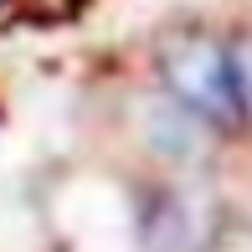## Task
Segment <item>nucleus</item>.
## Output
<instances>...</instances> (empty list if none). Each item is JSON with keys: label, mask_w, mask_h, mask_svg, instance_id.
I'll use <instances>...</instances> for the list:
<instances>
[{"label": "nucleus", "mask_w": 252, "mask_h": 252, "mask_svg": "<svg viewBox=\"0 0 252 252\" xmlns=\"http://www.w3.org/2000/svg\"><path fill=\"white\" fill-rule=\"evenodd\" d=\"M159 72H165L170 93L186 103L196 119L216 129H237L247 119V98L237 83V62L221 41L201 36V31H175L159 47Z\"/></svg>", "instance_id": "nucleus-1"}, {"label": "nucleus", "mask_w": 252, "mask_h": 252, "mask_svg": "<svg viewBox=\"0 0 252 252\" xmlns=\"http://www.w3.org/2000/svg\"><path fill=\"white\" fill-rule=\"evenodd\" d=\"M232 62H237V83H242V98H247V113H252V36L232 47Z\"/></svg>", "instance_id": "nucleus-2"}]
</instances>
